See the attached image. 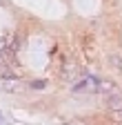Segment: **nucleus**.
I'll use <instances>...</instances> for the list:
<instances>
[{
	"mask_svg": "<svg viewBox=\"0 0 122 125\" xmlns=\"http://www.w3.org/2000/svg\"><path fill=\"white\" fill-rule=\"evenodd\" d=\"M111 62L115 65V69H120V72H122V60H120L118 56H113V58H111Z\"/></svg>",
	"mask_w": 122,
	"mask_h": 125,
	"instance_id": "nucleus-3",
	"label": "nucleus"
},
{
	"mask_svg": "<svg viewBox=\"0 0 122 125\" xmlns=\"http://www.w3.org/2000/svg\"><path fill=\"white\" fill-rule=\"evenodd\" d=\"M91 83H96V78H84V81H78L73 85V92H82V89H89Z\"/></svg>",
	"mask_w": 122,
	"mask_h": 125,
	"instance_id": "nucleus-2",
	"label": "nucleus"
},
{
	"mask_svg": "<svg viewBox=\"0 0 122 125\" xmlns=\"http://www.w3.org/2000/svg\"><path fill=\"white\" fill-rule=\"evenodd\" d=\"M44 85H47L44 81H33V83H31V87H36V89H42Z\"/></svg>",
	"mask_w": 122,
	"mask_h": 125,
	"instance_id": "nucleus-4",
	"label": "nucleus"
},
{
	"mask_svg": "<svg viewBox=\"0 0 122 125\" xmlns=\"http://www.w3.org/2000/svg\"><path fill=\"white\" fill-rule=\"evenodd\" d=\"M115 118H118V121H122V109H118V112H115Z\"/></svg>",
	"mask_w": 122,
	"mask_h": 125,
	"instance_id": "nucleus-5",
	"label": "nucleus"
},
{
	"mask_svg": "<svg viewBox=\"0 0 122 125\" xmlns=\"http://www.w3.org/2000/svg\"><path fill=\"white\" fill-rule=\"evenodd\" d=\"M109 109H113V112H118V109H122V94H113V96L109 98Z\"/></svg>",
	"mask_w": 122,
	"mask_h": 125,
	"instance_id": "nucleus-1",
	"label": "nucleus"
},
{
	"mask_svg": "<svg viewBox=\"0 0 122 125\" xmlns=\"http://www.w3.org/2000/svg\"><path fill=\"white\" fill-rule=\"evenodd\" d=\"M0 121H2V116H0ZM0 125H2V123H0Z\"/></svg>",
	"mask_w": 122,
	"mask_h": 125,
	"instance_id": "nucleus-6",
	"label": "nucleus"
}]
</instances>
